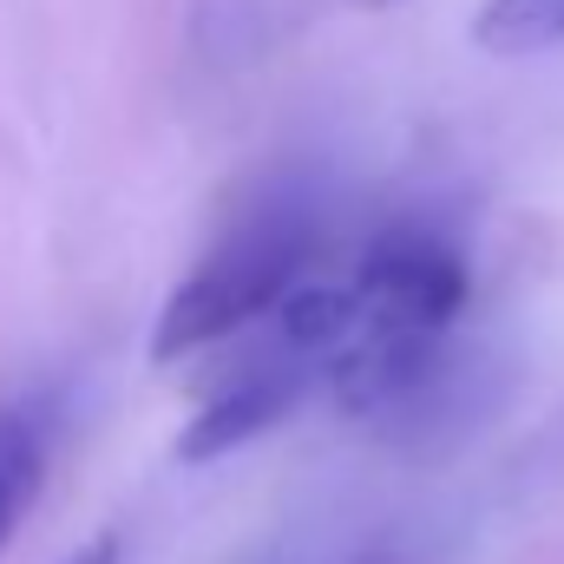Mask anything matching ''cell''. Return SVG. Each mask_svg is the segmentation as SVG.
<instances>
[{
	"label": "cell",
	"instance_id": "52a82bcc",
	"mask_svg": "<svg viewBox=\"0 0 564 564\" xmlns=\"http://www.w3.org/2000/svg\"><path fill=\"white\" fill-rule=\"evenodd\" d=\"M348 7H361V13H381V7H401V0H348Z\"/></svg>",
	"mask_w": 564,
	"mask_h": 564
},
{
	"label": "cell",
	"instance_id": "7a4b0ae2",
	"mask_svg": "<svg viewBox=\"0 0 564 564\" xmlns=\"http://www.w3.org/2000/svg\"><path fill=\"white\" fill-rule=\"evenodd\" d=\"M308 381H322V375H315L282 335H270V348H263L257 361H243L224 388H210V401L191 414V426L177 433V459L204 466V459H217V453L257 440L263 426L282 421V414L308 394Z\"/></svg>",
	"mask_w": 564,
	"mask_h": 564
},
{
	"label": "cell",
	"instance_id": "277c9868",
	"mask_svg": "<svg viewBox=\"0 0 564 564\" xmlns=\"http://www.w3.org/2000/svg\"><path fill=\"white\" fill-rule=\"evenodd\" d=\"M473 46H486L499 59L552 53V46H564V0H486L473 13Z\"/></svg>",
	"mask_w": 564,
	"mask_h": 564
},
{
	"label": "cell",
	"instance_id": "8992f818",
	"mask_svg": "<svg viewBox=\"0 0 564 564\" xmlns=\"http://www.w3.org/2000/svg\"><path fill=\"white\" fill-rule=\"evenodd\" d=\"M59 564H119V539H93L86 552H73V558H59Z\"/></svg>",
	"mask_w": 564,
	"mask_h": 564
},
{
	"label": "cell",
	"instance_id": "3957f363",
	"mask_svg": "<svg viewBox=\"0 0 564 564\" xmlns=\"http://www.w3.org/2000/svg\"><path fill=\"white\" fill-rule=\"evenodd\" d=\"M40 479H46V433H40V421L26 408L0 401V552L13 539V525L26 519Z\"/></svg>",
	"mask_w": 564,
	"mask_h": 564
},
{
	"label": "cell",
	"instance_id": "5b68a950",
	"mask_svg": "<svg viewBox=\"0 0 564 564\" xmlns=\"http://www.w3.org/2000/svg\"><path fill=\"white\" fill-rule=\"evenodd\" d=\"M348 564H426L414 545H401V539H381V545H368V552H355Z\"/></svg>",
	"mask_w": 564,
	"mask_h": 564
},
{
	"label": "cell",
	"instance_id": "6da1fadb",
	"mask_svg": "<svg viewBox=\"0 0 564 564\" xmlns=\"http://www.w3.org/2000/svg\"><path fill=\"white\" fill-rule=\"evenodd\" d=\"M315 257H322V224L308 204L276 197V204L250 210L164 295V308L151 322V355L177 361L191 348H210L224 335L276 322L302 295V282H315Z\"/></svg>",
	"mask_w": 564,
	"mask_h": 564
}]
</instances>
